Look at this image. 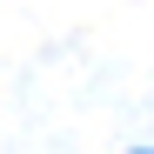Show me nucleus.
<instances>
[{
	"mask_svg": "<svg viewBox=\"0 0 154 154\" xmlns=\"http://www.w3.org/2000/svg\"><path fill=\"white\" fill-rule=\"evenodd\" d=\"M147 154H154V147H147Z\"/></svg>",
	"mask_w": 154,
	"mask_h": 154,
	"instance_id": "1",
	"label": "nucleus"
}]
</instances>
